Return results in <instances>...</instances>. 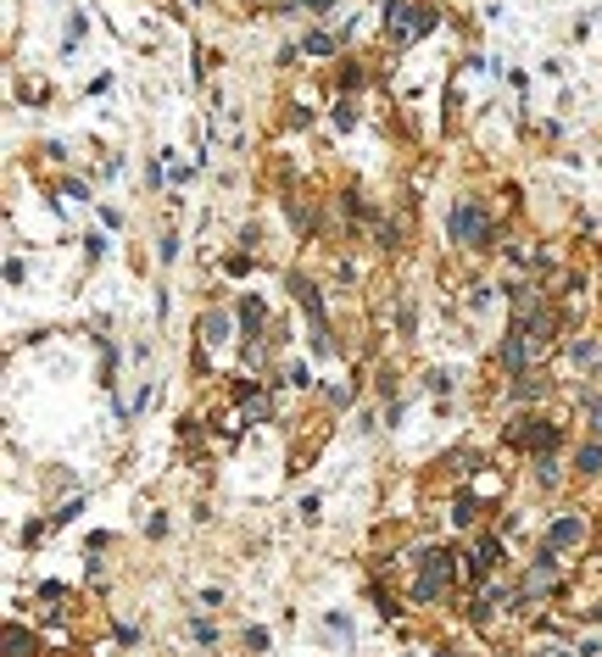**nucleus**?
<instances>
[{"instance_id": "obj_1", "label": "nucleus", "mask_w": 602, "mask_h": 657, "mask_svg": "<svg viewBox=\"0 0 602 657\" xmlns=\"http://www.w3.org/2000/svg\"><path fill=\"white\" fill-rule=\"evenodd\" d=\"M597 424H602V407H597Z\"/></svg>"}]
</instances>
